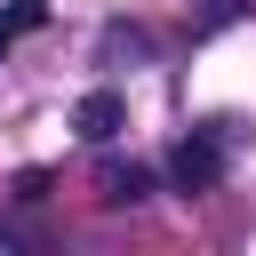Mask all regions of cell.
<instances>
[{"instance_id": "cell-1", "label": "cell", "mask_w": 256, "mask_h": 256, "mask_svg": "<svg viewBox=\"0 0 256 256\" xmlns=\"http://www.w3.org/2000/svg\"><path fill=\"white\" fill-rule=\"evenodd\" d=\"M168 176H176V192H208V184L224 176V144H216V136H184L176 160H168Z\"/></svg>"}, {"instance_id": "cell-2", "label": "cell", "mask_w": 256, "mask_h": 256, "mask_svg": "<svg viewBox=\"0 0 256 256\" xmlns=\"http://www.w3.org/2000/svg\"><path fill=\"white\" fill-rule=\"evenodd\" d=\"M72 128H80L88 144H104V136L120 128V96H112V88H88V96H80V112H72Z\"/></svg>"}, {"instance_id": "cell-3", "label": "cell", "mask_w": 256, "mask_h": 256, "mask_svg": "<svg viewBox=\"0 0 256 256\" xmlns=\"http://www.w3.org/2000/svg\"><path fill=\"white\" fill-rule=\"evenodd\" d=\"M40 24H48V0H8V8H0V56H8L24 32H40Z\"/></svg>"}, {"instance_id": "cell-4", "label": "cell", "mask_w": 256, "mask_h": 256, "mask_svg": "<svg viewBox=\"0 0 256 256\" xmlns=\"http://www.w3.org/2000/svg\"><path fill=\"white\" fill-rule=\"evenodd\" d=\"M104 200H144V168H104Z\"/></svg>"}]
</instances>
